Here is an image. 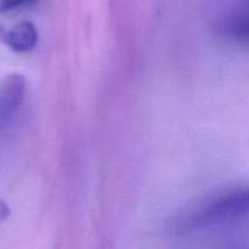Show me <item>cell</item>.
Segmentation results:
<instances>
[{"label":"cell","mask_w":249,"mask_h":249,"mask_svg":"<svg viewBox=\"0 0 249 249\" xmlns=\"http://www.w3.org/2000/svg\"><path fill=\"white\" fill-rule=\"evenodd\" d=\"M247 219H249V184L237 187L202 204L190 221L192 224L212 225Z\"/></svg>","instance_id":"obj_1"},{"label":"cell","mask_w":249,"mask_h":249,"mask_svg":"<svg viewBox=\"0 0 249 249\" xmlns=\"http://www.w3.org/2000/svg\"><path fill=\"white\" fill-rule=\"evenodd\" d=\"M26 93V81L18 73L9 75L0 85V130L20 109Z\"/></svg>","instance_id":"obj_2"},{"label":"cell","mask_w":249,"mask_h":249,"mask_svg":"<svg viewBox=\"0 0 249 249\" xmlns=\"http://www.w3.org/2000/svg\"><path fill=\"white\" fill-rule=\"evenodd\" d=\"M0 39L14 52L27 53L37 45L38 31L31 21H21L10 30H0Z\"/></svg>","instance_id":"obj_3"},{"label":"cell","mask_w":249,"mask_h":249,"mask_svg":"<svg viewBox=\"0 0 249 249\" xmlns=\"http://www.w3.org/2000/svg\"><path fill=\"white\" fill-rule=\"evenodd\" d=\"M38 0H0V13H10L21 8H28Z\"/></svg>","instance_id":"obj_4"},{"label":"cell","mask_w":249,"mask_h":249,"mask_svg":"<svg viewBox=\"0 0 249 249\" xmlns=\"http://www.w3.org/2000/svg\"><path fill=\"white\" fill-rule=\"evenodd\" d=\"M3 214H8V209H6V207L4 205V203L0 202V215L3 216Z\"/></svg>","instance_id":"obj_5"}]
</instances>
